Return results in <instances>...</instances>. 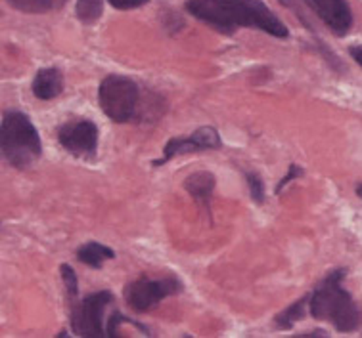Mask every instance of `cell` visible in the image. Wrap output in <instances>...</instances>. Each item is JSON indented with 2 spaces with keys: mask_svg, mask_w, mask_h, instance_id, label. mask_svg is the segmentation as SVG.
I'll return each instance as SVG.
<instances>
[{
  "mask_svg": "<svg viewBox=\"0 0 362 338\" xmlns=\"http://www.w3.org/2000/svg\"><path fill=\"white\" fill-rule=\"evenodd\" d=\"M349 56L355 59L356 64L362 67V46H351L349 48Z\"/></svg>",
  "mask_w": 362,
  "mask_h": 338,
  "instance_id": "cell-20",
  "label": "cell"
},
{
  "mask_svg": "<svg viewBox=\"0 0 362 338\" xmlns=\"http://www.w3.org/2000/svg\"><path fill=\"white\" fill-rule=\"evenodd\" d=\"M62 147L75 157H94L98 150V126L88 119H75L58 131Z\"/></svg>",
  "mask_w": 362,
  "mask_h": 338,
  "instance_id": "cell-7",
  "label": "cell"
},
{
  "mask_svg": "<svg viewBox=\"0 0 362 338\" xmlns=\"http://www.w3.org/2000/svg\"><path fill=\"white\" fill-rule=\"evenodd\" d=\"M310 304V294H305L303 298H299L297 302L290 304L282 313H278L276 319H274V323H276L278 329H291L293 323L297 321H301L305 318V313H307V308Z\"/></svg>",
  "mask_w": 362,
  "mask_h": 338,
  "instance_id": "cell-13",
  "label": "cell"
},
{
  "mask_svg": "<svg viewBox=\"0 0 362 338\" xmlns=\"http://www.w3.org/2000/svg\"><path fill=\"white\" fill-rule=\"evenodd\" d=\"M356 193H358V197H362V183L361 186H356Z\"/></svg>",
  "mask_w": 362,
  "mask_h": 338,
  "instance_id": "cell-22",
  "label": "cell"
},
{
  "mask_svg": "<svg viewBox=\"0 0 362 338\" xmlns=\"http://www.w3.org/2000/svg\"><path fill=\"white\" fill-rule=\"evenodd\" d=\"M2 155L16 169H27L42 153L39 131L21 111H8L2 117Z\"/></svg>",
  "mask_w": 362,
  "mask_h": 338,
  "instance_id": "cell-3",
  "label": "cell"
},
{
  "mask_svg": "<svg viewBox=\"0 0 362 338\" xmlns=\"http://www.w3.org/2000/svg\"><path fill=\"white\" fill-rule=\"evenodd\" d=\"M77 258H79V262L86 264V266L100 270V267L104 266V262L115 258V253L110 247L98 243V241H88L83 247H79Z\"/></svg>",
  "mask_w": 362,
  "mask_h": 338,
  "instance_id": "cell-12",
  "label": "cell"
},
{
  "mask_svg": "<svg viewBox=\"0 0 362 338\" xmlns=\"http://www.w3.org/2000/svg\"><path fill=\"white\" fill-rule=\"evenodd\" d=\"M299 176H303V169L299 167V164H291L290 170H288V174L284 176L282 178V182L278 183V188H276V193H280L288 183L291 182V180H296V178H299Z\"/></svg>",
  "mask_w": 362,
  "mask_h": 338,
  "instance_id": "cell-18",
  "label": "cell"
},
{
  "mask_svg": "<svg viewBox=\"0 0 362 338\" xmlns=\"http://www.w3.org/2000/svg\"><path fill=\"white\" fill-rule=\"evenodd\" d=\"M185 189L194 197V201L198 203L199 207L205 208V212L211 215V197H213V189H215V176L211 172H194L185 180Z\"/></svg>",
  "mask_w": 362,
  "mask_h": 338,
  "instance_id": "cell-11",
  "label": "cell"
},
{
  "mask_svg": "<svg viewBox=\"0 0 362 338\" xmlns=\"http://www.w3.org/2000/svg\"><path fill=\"white\" fill-rule=\"evenodd\" d=\"M112 302L113 294L110 291H98L77 302L71 310L73 332L79 337H107L104 331V313Z\"/></svg>",
  "mask_w": 362,
  "mask_h": 338,
  "instance_id": "cell-6",
  "label": "cell"
},
{
  "mask_svg": "<svg viewBox=\"0 0 362 338\" xmlns=\"http://www.w3.org/2000/svg\"><path fill=\"white\" fill-rule=\"evenodd\" d=\"M223 145L221 136L215 128L211 126H202L196 132H192L190 136H178L171 138L169 142L165 143L163 157L159 161H153V167H161L167 161H171L178 155H186V153H198V151L207 150H218Z\"/></svg>",
  "mask_w": 362,
  "mask_h": 338,
  "instance_id": "cell-8",
  "label": "cell"
},
{
  "mask_svg": "<svg viewBox=\"0 0 362 338\" xmlns=\"http://www.w3.org/2000/svg\"><path fill=\"white\" fill-rule=\"evenodd\" d=\"M182 291V283L177 277H148L142 275L139 279H134L132 283L125 286V302L127 306L139 313H146L153 310L159 302L169 296H175Z\"/></svg>",
  "mask_w": 362,
  "mask_h": 338,
  "instance_id": "cell-5",
  "label": "cell"
},
{
  "mask_svg": "<svg viewBox=\"0 0 362 338\" xmlns=\"http://www.w3.org/2000/svg\"><path fill=\"white\" fill-rule=\"evenodd\" d=\"M110 4L117 10H132V8L148 4V0H110Z\"/></svg>",
  "mask_w": 362,
  "mask_h": 338,
  "instance_id": "cell-19",
  "label": "cell"
},
{
  "mask_svg": "<svg viewBox=\"0 0 362 338\" xmlns=\"http://www.w3.org/2000/svg\"><path fill=\"white\" fill-rule=\"evenodd\" d=\"M102 12H104V0H79L75 8L77 18L86 25L96 23L102 18Z\"/></svg>",
  "mask_w": 362,
  "mask_h": 338,
  "instance_id": "cell-15",
  "label": "cell"
},
{
  "mask_svg": "<svg viewBox=\"0 0 362 338\" xmlns=\"http://www.w3.org/2000/svg\"><path fill=\"white\" fill-rule=\"evenodd\" d=\"M186 10L224 33H234L238 27H255L278 39H286L290 33L261 0H188Z\"/></svg>",
  "mask_w": 362,
  "mask_h": 338,
  "instance_id": "cell-1",
  "label": "cell"
},
{
  "mask_svg": "<svg viewBox=\"0 0 362 338\" xmlns=\"http://www.w3.org/2000/svg\"><path fill=\"white\" fill-rule=\"evenodd\" d=\"M245 182L250 186V193L253 197V201L257 205H263L264 203V183L261 180V176L255 174V172H247L245 174Z\"/></svg>",
  "mask_w": 362,
  "mask_h": 338,
  "instance_id": "cell-16",
  "label": "cell"
},
{
  "mask_svg": "<svg viewBox=\"0 0 362 338\" xmlns=\"http://www.w3.org/2000/svg\"><path fill=\"white\" fill-rule=\"evenodd\" d=\"M10 6L27 13H45L66 4L67 0H6Z\"/></svg>",
  "mask_w": 362,
  "mask_h": 338,
  "instance_id": "cell-14",
  "label": "cell"
},
{
  "mask_svg": "<svg viewBox=\"0 0 362 338\" xmlns=\"http://www.w3.org/2000/svg\"><path fill=\"white\" fill-rule=\"evenodd\" d=\"M33 94L39 99H54L58 98L59 94L64 92V75L56 67H47L40 69L33 78Z\"/></svg>",
  "mask_w": 362,
  "mask_h": 338,
  "instance_id": "cell-10",
  "label": "cell"
},
{
  "mask_svg": "<svg viewBox=\"0 0 362 338\" xmlns=\"http://www.w3.org/2000/svg\"><path fill=\"white\" fill-rule=\"evenodd\" d=\"M299 338H315V337H328L324 331H310V332H301V334H297Z\"/></svg>",
  "mask_w": 362,
  "mask_h": 338,
  "instance_id": "cell-21",
  "label": "cell"
},
{
  "mask_svg": "<svg viewBox=\"0 0 362 338\" xmlns=\"http://www.w3.org/2000/svg\"><path fill=\"white\" fill-rule=\"evenodd\" d=\"M100 107L113 123H129L136 117L140 107V88L131 78L123 75H110L100 83Z\"/></svg>",
  "mask_w": 362,
  "mask_h": 338,
  "instance_id": "cell-4",
  "label": "cell"
},
{
  "mask_svg": "<svg viewBox=\"0 0 362 338\" xmlns=\"http://www.w3.org/2000/svg\"><path fill=\"white\" fill-rule=\"evenodd\" d=\"M59 272H62V281H64V286H66L67 294L73 298V296L77 294V291H79L77 275L73 272V267L67 266V264H64V266L59 267Z\"/></svg>",
  "mask_w": 362,
  "mask_h": 338,
  "instance_id": "cell-17",
  "label": "cell"
},
{
  "mask_svg": "<svg viewBox=\"0 0 362 338\" xmlns=\"http://www.w3.org/2000/svg\"><path fill=\"white\" fill-rule=\"evenodd\" d=\"M347 270H336L328 273L320 285L310 293L309 312L318 321H328L339 332H353L361 325V312L355 300L343 289Z\"/></svg>",
  "mask_w": 362,
  "mask_h": 338,
  "instance_id": "cell-2",
  "label": "cell"
},
{
  "mask_svg": "<svg viewBox=\"0 0 362 338\" xmlns=\"http://www.w3.org/2000/svg\"><path fill=\"white\" fill-rule=\"evenodd\" d=\"M313 12L332 29L337 37L349 33L353 25V13L345 0H307Z\"/></svg>",
  "mask_w": 362,
  "mask_h": 338,
  "instance_id": "cell-9",
  "label": "cell"
}]
</instances>
